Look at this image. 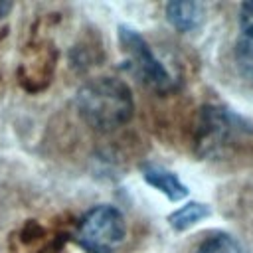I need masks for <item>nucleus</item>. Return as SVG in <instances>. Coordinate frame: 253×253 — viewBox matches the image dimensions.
Here are the masks:
<instances>
[{
	"instance_id": "obj_1",
	"label": "nucleus",
	"mask_w": 253,
	"mask_h": 253,
	"mask_svg": "<svg viewBox=\"0 0 253 253\" xmlns=\"http://www.w3.org/2000/svg\"><path fill=\"white\" fill-rule=\"evenodd\" d=\"M79 117L97 132H111L126 125L134 113L128 85L117 77H97L87 81L75 95Z\"/></svg>"
},
{
	"instance_id": "obj_2",
	"label": "nucleus",
	"mask_w": 253,
	"mask_h": 253,
	"mask_svg": "<svg viewBox=\"0 0 253 253\" xmlns=\"http://www.w3.org/2000/svg\"><path fill=\"white\" fill-rule=\"evenodd\" d=\"M243 132H253V128L227 109L215 105L202 107L196 119L194 132L196 152L206 158L221 156L233 144V138Z\"/></svg>"
},
{
	"instance_id": "obj_3",
	"label": "nucleus",
	"mask_w": 253,
	"mask_h": 253,
	"mask_svg": "<svg viewBox=\"0 0 253 253\" xmlns=\"http://www.w3.org/2000/svg\"><path fill=\"white\" fill-rule=\"evenodd\" d=\"M126 221L123 213L109 204L91 208L77 223L75 241L87 253H115L125 241Z\"/></svg>"
},
{
	"instance_id": "obj_4",
	"label": "nucleus",
	"mask_w": 253,
	"mask_h": 253,
	"mask_svg": "<svg viewBox=\"0 0 253 253\" xmlns=\"http://www.w3.org/2000/svg\"><path fill=\"white\" fill-rule=\"evenodd\" d=\"M119 42L128 53V69L154 93L168 95L176 91V79L156 59L146 40L128 26H119Z\"/></svg>"
},
{
	"instance_id": "obj_5",
	"label": "nucleus",
	"mask_w": 253,
	"mask_h": 253,
	"mask_svg": "<svg viewBox=\"0 0 253 253\" xmlns=\"http://www.w3.org/2000/svg\"><path fill=\"white\" fill-rule=\"evenodd\" d=\"M57 63V49L47 40H34L26 45L20 65H18V81L30 93L43 91L53 77Z\"/></svg>"
},
{
	"instance_id": "obj_6",
	"label": "nucleus",
	"mask_w": 253,
	"mask_h": 253,
	"mask_svg": "<svg viewBox=\"0 0 253 253\" xmlns=\"http://www.w3.org/2000/svg\"><path fill=\"white\" fill-rule=\"evenodd\" d=\"M140 172H142V178L152 188H156L158 192H162L170 202H178V200H184L188 196V188L180 182V178L172 170L164 168L162 164L144 162L140 166Z\"/></svg>"
},
{
	"instance_id": "obj_7",
	"label": "nucleus",
	"mask_w": 253,
	"mask_h": 253,
	"mask_svg": "<svg viewBox=\"0 0 253 253\" xmlns=\"http://www.w3.org/2000/svg\"><path fill=\"white\" fill-rule=\"evenodd\" d=\"M166 18L178 32H194L206 18V6L198 0H176L166 4Z\"/></svg>"
},
{
	"instance_id": "obj_8",
	"label": "nucleus",
	"mask_w": 253,
	"mask_h": 253,
	"mask_svg": "<svg viewBox=\"0 0 253 253\" xmlns=\"http://www.w3.org/2000/svg\"><path fill=\"white\" fill-rule=\"evenodd\" d=\"M55 241L49 237L45 227L38 221H28L18 233L12 235V251L14 253H42L49 249Z\"/></svg>"
},
{
	"instance_id": "obj_9",
	"label": "nucleus",
	"mask_w": 253,
	"mask_h": 253,
	"mask_svg": "<svg viewBox=\"0 0 253 253\" xmlns=\"http://www.w3.org/2000/svg\"><path fill=\"white\" fill-rule=\"evenodd\" d=\"M206 215H210L208 206H204L200 202H190V204L182 206L180 210H176L174 213H170L168 221L176 231H184V229L192 227L194 223H198L200 219H204Z\"/></svg>"
},
{
	"instance_id": "obj_10",
	"label": "nucleus",
	"mask_w": 253,
	"mask_h": 253,
	"mask_svg": "<svg viewBox=\"0 0 253 253\" xmlns=\"http://www.w3.org/2000/svg\"><path fill=\"white\" fill-rule=\"evenodd\" d=\"M198 253H245L243 245L229 233H215L211 237H208Z\"/></svg>"
},
{
	"instance_id": "obj_11",
	"label": "nucleus",
	"mask_w": 253,
	"mask_h": 253,
	"mask_svg": "<svg viewBox=\"0 0 253 253\" xmlns=\"http://www.w3.org/2000/svg\"><path fill=\"white\" fill-rule=\"evenodd\" d=\"M235 63L239 73L253 81V38L241 36L235 43Z\"/></svg>"
},
{
	"instance_id": "obj_12",
	"label": "nucleus",
	"mask_w": 253,
	"mask_h": 253,
	"mask_svg": "<svg viewBox=\"0 0 253 253\" xmlns=\"http://www.w3.org/2000/svg\"><path fill=\"white\" fill-rule=\"evenodd\" d=\"M239 26L243 36L253 38V0L243 2L239 6Z\"/></svg>"
}]
</instances>
